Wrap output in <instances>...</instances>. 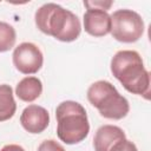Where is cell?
Instances as JSON below:
<instances>
[{
  "mask_svg": "<svg viewBox=\"0 0 151 151\" xmlns=\"http://www.w3.org/2000/svg\"><path fill=\"white\" fill-rule=\"evenodd\" d=\"M111 72L126 91L149 99L150 73L144 67L138 52L131 50L118 51L111 60Z\"/></svg>",
  "mask_w": 151,
  "mask_h": 151,
  "instance_id": "obj_1",
  "label": "cell"
},
{
  "mask_svg": "<svg viewBox=\"0 0 151 151\" xmlns=\"http://www.w3.org/2000/svg\"><path fill=\"white\" fill-rule=\"evenodd\" d=\"M34 19L37 27L42 33L64 42L74 41L81 32L79 18L71 11L53 2L39 7Z\"/></svg>",
  "mask_w": 151,
  "mask_h": 151,
  "instance_id": "obj_2",
  "label": "cell"
},
{
  "mask_svg": "<svg viewBox=\"0 0 151 151\" xmlns=\"http://www.w3.org/2000/svg\"><path fill=\"white\" fill-rule=\"evenodd\" d=\"M55 118L58 138L65 144H78L87 137L90 124L81 104L73 100L60 103L55 109Z\"/></svg>",
  "mask_w": 151,
  "mask_h": 151,
  "instance_id": "obj_3",
  "label": "cell"
},
{
  "mask_svg": "<svg viewBox=\"0 0 151 151\" xmlns=\"http://www.w3.org/2000/svg\"><path fill=\"white\" fill-rule=\"evenodd\" d=\"M87 99L101 117L119 120L126 117L130 111L129 101L107 80H98L87 90Z\"/></svg>",
  "mask_w": 151,
  "mask_h": 151,
  "instance_id": "obj_4",
  "label": "cell"
},
{
  "mask_svg": "<svg viewBox=\"0 0 151 151\" xmlns=\"http://www.w3.org/2000/svg\"><path fill=\"white\" fill-rule=\"evenodd\" d=\"M144 21L142 17L132 9H117L111 15L112 37L125 44L139 40L144 33Z\"/></svg>",
  "mask_w": 151,
  "mask_h": 151,
  "instance_id": "obj_5",
  "label": "cell"
},
{
  "mask_svg": "<svg viewBox=\"0 0 151 151\" xmlns=\"http://www.w3.org/2000/svg\"><path fill=\"white\" fill-rule=\"evenodd\" d=\"M13 64L15 68L24 74L37 73L44 63V55L40 48L33 42H21L13 51Z\"/></svg>",
  "mask_w": 151,
  "mask_h": 151,
  "instance_id": "obj_6",
  "label": "cell"
},
{
  "mask_svg": "<svg viewBox=\"0 0 151 151\" xmlns=\"http://www.w3.org/2000/svg\"><path fill=\"white\" fill-rule=\"evenodd\" d=\"M22 127L29 133H41L50 124L48 111L39 105L31 104L24 109L20 116Z\"/></svg>",
  "mask_w": 151,
  "mask_h": 151,
  "instance_id": "obj_7",
  "label": "cell"
},
{
  "mask_svg": "<svg viewBox=\"0 0 151 151\" xmlns=\"http://www.w3.org/2000/svg\"><path fill=\"white\" fill-rule=\"evenodd\" d=\"M84 28L92 37H104L111 32V15L99 8H87L84 13Z\"/></svg>",
  "mask_w": 151,
  "mask_h": 151,
  "instance_id": "obj_8",
  "label": "cell"
},
{
  "mask_svg": "<svg viewBox=\"0 0 151 151\" xmlns=\"http://www.w3.org/2000/svg\"><path fill=\"white\" fill-rule=\"evenodd\" d=\"M125 138V132L120 127L116 125H103L93 137V146L96 151H109L116 143Z\"/></svg>",
  "mask_w": 151,
  "mask_h": 151,
  "instance_id": "obj_9",
  "label": "cell"
},
{
  "mask_svg": "<svg viewBox=\"0 0 151 151\" xmlns=\"http://www.w3.org/2000/svg\"><path fill=\"white\" fill-rule=\"evenodd\" d=\"M41 92H42V83L37 77H25L18 83L15 87L17 97L26 103H32L35 99H38Z\"/></svg>",
  "mask_w": 151,
  "mask_h": 151,
  "instance_id": "obj_10",
  "label": "cell"
},
{
  "mask_svg": "<svg viewBox=\"0 0 151 151\" xmlns=\"http://www.w3.org/2000/svg\"><path fill=\"white\" fill-rule=\"evenodd\" d=\"M17 111L13 90L9 85H0V122L11 119Z\"/></svg>",
  "mask_w": 151,
  "mask_h": 151,
  "instance_id": "obj_11",
  "label": "cell"
},
{
  "mask_svg": "<svg viewBox=\"0 0 151 151\" xmlns=\"http://www.w3.org/2000/svg\"><path fill=\"white\" fill-rule=\"evenodd\" d=\"M17 40V33L13 26L0 21V53L9 51Z\"/></svg>",
  "mask_w": 151,
  "mask_h": 151,
  "instance_id": "obj_12",
  "label": "cell"
},
{
  "mask_svg": "<svg viewBox=\"0 0 151 151\" xmlns=\"http://www.w3.org/2000/svg\"><path fill=\"white\" fill-rule=\"evenodd\" d=\"M109 151H138V150H137V146L133 142L125 138V139L116 143Z\"/></svg>",
  "mask_w": 151,
  "mask_h": 151,
  "instance_id": "obj_13",
  "label": "cell"
},
{
  "mask_svg": "<svg viewBox=\"0 0 151 151\" xmlns=\"http://www.w3.org/2000/svg\"><path fill=\"white\" fill-rule=\"evenodd\" d=\"M38 151H65V149L57 140L46 139L38 146Z\"/></svg>",
  "mask_w": 151,
  "mask_h": 151,
  "instance_id": "obj_14",
  "label": "cell"
},
{
  "mask_svg": "<svg viewBox=\"0 0 151 151\" xmlns=\"http://www.w3.org/2000/svg\"><path fill=\"white\" fill-rule=\"evenodd\" d=\"M112 1H84V5L87 8H99L107 12V9L112 6Z\"/></svg>",
  "mask_w": 151,
  "mask_h": 151,
  "instance_id": "obj_15",
  "label": "cell"
},
{
  "mask_svg": "<svg viewBox=\"0 0 151 151\" xmlns=\"http://www.w3.org/2000/svg\"><path fill=\"white\" fill-rule=\"evenodd\" d=\"M0 151H25V149L18 144H8L5 145Z\"/></svg>",
  "mask_w": 151,
  "mask_h": 151,
  "instance_id": "obj_16",
  "label": "cell"
}]
</instances>
